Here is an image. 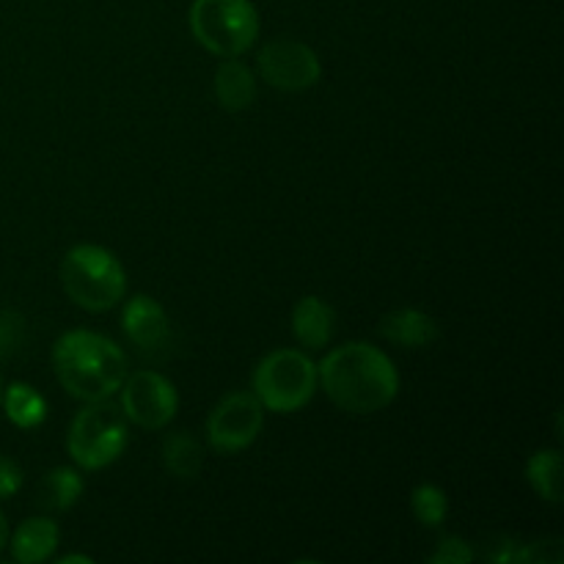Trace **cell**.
I'll use <instances>...</instances> for the list:
<instances>
[{
	"instance_id": "cell-10",
	"label": "cell",
	"mask_w": 564,
	"mask_h": 564,
	"mask_svg": "<svg viewBox=\"0 0 564 564\" xmlns=\"http://www.w3.org/2000/svg\"><path fill=\"white\" fill-rule=\"evenodd\" d=\"M121 330L135 345V350L152 361L169 358L174 350V328L169 314L149 295H135L127 301L121 312Z\"/></svg>"
},
{
	"instance_id": "cell-20",
	"label": "cell",
	"mask_w": 564,
	"mask_h": 564,
	"mask_svg": "<svg viewBox=\"0 0 564 564\" xmlns=\"http://www.w3.org/2000/svg\"><path fill=\"white\" fill-rule=\"evenodd\" d=\"M25 345V317L11 308H0V358L14 356Z\"/></svg>"
},
{
	"instance_id": "cell-15",
	"label": "cell",
	"mask_w": 564,
	"mask_h": 564,
	"mask_svg": "<svg viewBox=\"0 0 564 564\" xmlns=\"http://www.w3.org/2000/svg\"><path fill=\"white\" fill-rule=\"evenodd\" d=\"M83 490H86V485H83L77 468H50L36 488V505L47 512H66L80 501Z\"/></svg>"
},
{
	"instance_id": "cell-21",
	"label": "cell",
	"mask_w": 564,
	"mask_h": 564,
	"mask_svg": "<svg viewBox=\"0 0 564 564\" xmlns=\"http://www.w3.org/2000/svg\"><path fill=\"white\" fill-rule=\"evenodd\" d=\"M474 549L466 543L463 538H455V534H449V538H444L438 543V549L430 554V562L433 564H468L474 562Z\"/></svg>"
},
{
	"instance_id": "cell-12",
	"label": "cell",
	"mask_w": 564,
	"mask_h": 564,
	"mask_svg": "<svg viewBox=\"0 0 564 564\" xmlns=\"http://www.w3.org/2000/svg\"><path fill=\"white\" fill-rule=\"evenodd\" d=\"M336 334V312L328 301L306 295L292 308V336L306 350H325Z\"/></svg>"
},
{
	"instance_id": "cell-17",
	"label": "cell",
	"mask_w": 564,
	"mask_h": 564,
	"mask_svg": "<svg viewBox=\"0 0 564 564\" xmlns=\"http://www.w3.org/2000/svg\"><path fill=\"white\" fill-rule=\"evenodd\" d=\"M0 408L6 411V419L20 430H36L47 419V400L28 383L6 386Z\"/></svg>"
},
{
	"instance_id": "cell-14",
	"label": "cell",
	"mask_w": 564,
	"mask_h": 564,
	"mask_svg": "<svg viewBox=\"0 0 564 564\" xmlns=\"http://www.w3.org/2000/svg\"><path fill=\"white\" fill-rule=\"evenodd\" d=\"M215 97L229 113H242L257 102V77L240 58H224L215 69Z\"/></svg>"
},
{
	"instance_id": "cell-18",
	"label": "cell",
	"mask_w": 564,
	"mask_h": 564,
	"mask_svg": "<svg viewBox=\"0 0 564 564\" xmlns=\"http://www.w3.org/2000/svg\"><path fill=\"white\" fill-rule=\"evenodd\" d=\"M527 482L549 505H562V452L540 449L527 460Z\"/></svg>"
},
{
	"instance_id": "cell-7",
	"label": "cell",
	"mask_w": 564,
	"mask_h": 564,
	"mask_svg": "<svg viewBox=\"0 0 564 564\" xmlns=\"http://www.w3.org/2000/svg\"><path fill=\"white\" fill-rule=\"evenodd\" d=\"M264 427V408L253 391H231L209 411L204 422L207 444L220 455H237L259 438Z\"/></svg>"
},
{
	"instance_id": "cell-6",
	"label": "cell",
	"mask_w": 564,
	"mask_h": 564,
	"mask_svg": "<svg viewBox=\"0 0 564 564\" xmlns=\"http://www.w3.org/2000/svg\"><path fill=\"white\" fill-rule=\"evenodd\" d=\"M317 389V364L301 350H273L253 369V394L264 411H301L314 400Z\"/></svg>"
},
{
	"instance_id": "cell-2",
	"label": "cell",
	"mask_w": 564,
	"mask_h": 564,
	"mask_svg": "<svg viewBox=\"0 0 564 564\" xmlns=\"http://www.w3.org/2000/svg\"><path fill=\"white\" fill-rule=\"evenodd\" d=\"M53 372L75 400H108L124 383L127 356L108 336L94 330H66L53 345Z\"/></svg>"
},
{
	"instance_id": "cell-16",
	"label": "cell",
	"mask_w": 564,
	"mask_h": 564,
	"mask_svg": "<svg viewBox=\"0 0 564 564\" xmlns=\"http://www.w3.org/2000/svg\"><path fill=\"white\" fill-rule=\"evenodd\" d=\"M204 466V446L198 444L196 435L176 430L163 441V468L180 482H193L198 479Z\"/></svg>"
},
{
	"instance_id": "cell-3",
	"label": "cell",
	"mask_w": 564,
	"mask_h": 564,
	"mask_svg": "<svg viewBox=\"0 0 564 564\" xmlns=\"http://www.w3.org/2000/svg\"><path fill=\"white\" fill-rule=\"evenodd\" d=\"M61 284L83 312H110L127 292V270L108 248L80 242L69 248L61 262Z\"/></svg>"
},
{
	"instance_id": "cell-22",
	"label": "cell",
	"mask_w": 564,
	"mask_h": 564,
	"mask_svg": "<svg viewBox=\"0 0 564 564\" xmlns=\"http://www.w3.org/2000/svg\"><path fill=\"white\" fill-rule=\"evenodd\" d=\"M523 564H562L564 549L562 540H538V543L521 545Z\"/></svg>"
},
{
	"instance_id": "cell-23",
	"label": "cell",
	"mask_w": 564,
	"mask_h": 564,
	"mask_svg": "<svg viewBox=\"0 0 564 564\" xmlns=\"http://www.w3.org/2000/svg\"><path fill=\"white\" fill-rule=\"evenodd\" d=\"M22 482H25V474H22L20 463L0 455V499H11L14 494H20Z\"/></svg>"
},
{
	"instance_id": "cell-4",
	"label": "cell",
	"mask_w": 564,
	"mask_h": 564,
	"mask_svg": "<svg viewBox=\"0 0 564 564\" xmlns=\"http://www.w3.org/2000/svg\"><path fill=\"white\" fill-rule=\"evenodd\" d=\"M127 441L130 430H127L124 411L108 397V400L86 402V408L75 413L66 433V452L77 468L99 471L124 455Z\"/></svg>"
},
{
	"instance_id": "cell-24",
	"label": "cell",
	"mask_w": 564,
	"mask_h": 564,
	"mask_svg": "<svg viewBox=\"0 0 564 564\" xmlns=\"http://www.w3.org/2000/svg\"><path fill=\"white\" fill-rule=\"evenodd\" d=\"M488 560L496 564H518L521 562V543L510 538H499L490 543Z\"/></svg>"
},
{
	"instance_id": "cell-9",
	"label": "cell",
	"mask_w": 564,
	"mask_h": 564,
	"mask_svg": "<svg viewBox=\"0 0 564 564\" xmlns=\"http://www.w3.org/2000/svg\"><path fill=\"white\" fill-rule=\"evenodd\" d=\"M259 75L279 91H306L323 77L319 55L297 39H273L259 50Z\"/></svg>"
},
{
	"instance_id": "cell-5",
	"label": "cell",
	"mask_w": 564,
	"mask_h": 564,
	"mask_svg": "<svg viewBox=\"0 0 564 564\" xmlns=\"http://www.w3.org/2000/svg\"><path fill=\"white\" fill-rule=\"evenodd\" d=\"M187 22L196 42L218 58H240L259 36V11L251 0H193Z\"/></svg>"
},
{
	"instance_id": "cell-11",
	"label": "cell",
	"mask_w": 564,
	"mask_h": 564,
	"mask_svg": "<svg viewBox=\"0 0 564 564\" xmlns=\"http://www.w3.org/2000/svg\"><path fill=\"white\" fill-rule=\"evenodd\" d=\"M378 334L397 347L422 350V347L435 345L441 339V325L422 308H394L386 317H380Z\"/></svg>"
},
{
	"instance_id": "cell-1",
	"label": "cell",
	"mask_w": 564,
	"mask_h": 564,
	"mask_svg": "<svg viewBox=\"0 0 564 564\" xmlns=\"http://www.w3.org/2000/svg\"><path fill=\"white\" fill-rule=\"evenodd\" d=\"M317 378L328 400L352 416L383 411L400 394L394 361L367 341H347L330 350L317 364Z\"/></svg>"
},
{
	"instance_id": "cell-26",
	"label": "cell",
	"mask_w": 564,
	"mask_h": 564,
	"mask_svg": "<svg viewBox=\"0 0 564 564\" xmlns=\"http://www.w3.org/2000/svg\"><path fill=\"white\" fill-rule=\"evenodd\" d=\"M9 538H11L9 521H6V516H3V512H0V551H3L6 545H9Z\"/></svg>"
},
{
	"instance_id": "cell-13",
	"label": "cell",
	"mask_w": 564,
	"mask_h": 564,
	"mask_svg": "<svg viewBox=\"0 0 564 564\" xmlns=\"http://www.w3.org/2000/svg\"><path fill=\"white\" fill-rule=\"evenodd\" d=\"M61 543V529L58 523L50 521V518H28L20 527L14 529V534L9 538L11 556L20 564H39L47 562L55 554Z\"/></svg>"
},
{
	"instance_id": "cell-19",
	"label": "cell",
	"mask_w": 564,
	"mask_h": 564,
	"mask_svg": "<svg viewBox=\"0 0 564 564\" xmlns=\"http://www.w3.org/2000/svg\"><path fill=\"white\" fill-rule=\"evenodd\" d=\"M411 510L424 529H438L449 516V499L433 482H422L411 494Z\"/></svg>"
},
{
	"instance_id": "cell-25",
	"label": "cell",
	"mask_w": 564,
	"mask_h": 564,
	"mask_svg": "<svg viewBox=\"0 0 564 564\" xmlns=\"http://www.w3.org/2000/svg\"><path fill=\"white\" fill-rule=\"evenodd\" d=\"M58 564H94V560L86 554H69V556H58Z\"/></svg>"
},
{
	"instance_id": "cell-27",
	"label": "cell",
	"mask_w": 564,
	"mask_h": 564,
	"mask_svg": "<svg viewBox=\"0 0 564 564\" xmlns=\"http://www.w3.org/2000/svg\"><path fill=\"white\" fill-rule=\"evenodd\" d=\"M0 402H3V383H0Z\"/></svg>"
},
{
	"instance_id": "cell-8",
	"label": "cell",
	"mask_w": 564,
	"mask_h": 564,
	"mask_svg": "<svg viewBox=\"0 0 564 564\" xmlns=\"http://www.w3.org/2000/svg\"><path fill=\"white\" fill-rule=\"evenodd\" d=\"M121 411L127 422L143 430H163L180 411V394L165 375L154 369H138L121 383Z\"/></svg>"
}]
</instances>
